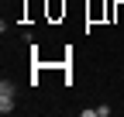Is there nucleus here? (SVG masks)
I'll return each instance as SVG.
<instances>
[{
	"label": "nucleus",
	"mask_w": 124,
	"mask_h": 117,
	"mask_svg": "<svg viewBox=\"0 0 124 117\" xmlns=\"http://www.w3.org/2000/svg\"><path fill=\"white\" fill-rule=\"evenodd\" d=\"M14 110V83L4 79L0 83V114H10Z\"/></svg>",
	"instance_id": "f257e3e1"
}]
</instances>
